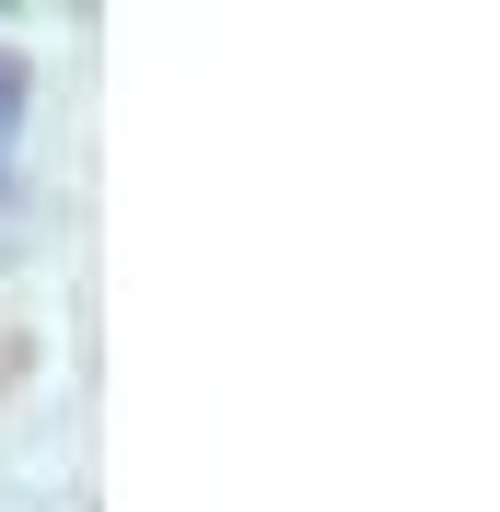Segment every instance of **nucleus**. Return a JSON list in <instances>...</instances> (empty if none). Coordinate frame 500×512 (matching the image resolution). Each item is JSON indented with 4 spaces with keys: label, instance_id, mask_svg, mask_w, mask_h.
<instances>
[]
</instances>
